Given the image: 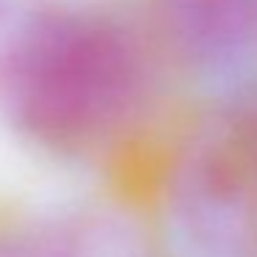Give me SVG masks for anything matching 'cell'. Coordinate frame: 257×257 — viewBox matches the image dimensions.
Returning <instances> with one entry per match:
<instances>
[{
  "mask_svg": "<svg viewBox=\"0 0 257 257\" xmlns=\"http://www.w3.org/2000/svg\"><path fill=\"white\" fill-rule=\"evenodd\" d=\"M139 91L133 47L113 25L58 17L34 28L9 67L20 124L53 144H80L111 130Z\"/></svg>",
  "mask_w": 257,
  "mask_h": 257,
  "instance_id": "obj_1",
  "label": "cell"
},
{
  "mask_svg": "<svg viewBox=\"0 0 257 257\" xmlns=\"http://www.w3.org/2000/svg\"><path fill=\"white\" fill-rule=\"evenodd\" d=\"M163 23L194 56H224L257 36V0H161Z\"/></svg>",
  "mask_w": 257,
  "mask_h": 257,
  "instance_id": "obj_2",
  "label": "cell"
}]
</instances>
